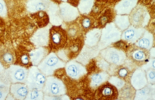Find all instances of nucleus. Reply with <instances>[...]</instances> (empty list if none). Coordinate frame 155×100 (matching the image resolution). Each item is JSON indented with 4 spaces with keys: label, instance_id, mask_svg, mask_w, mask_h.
Masks as SVG:
<instances>
[{
    "label": "nucleus",
    "instance_id": "1",
    "mask_svg": "<svg viewBox=\"0 0 155 100\" xmlns=\"http://www.w3.org/2000/svg\"><path fill=\"white\" fill-rule=\"evenodd\" d=\"M121 33L122 32L114 23H108L104 26L101 30V38L98 45L100 51L119 42L121 38Z\"/></svg>",
    "mask_w": 155,
    "mask_h": 100
},
{
    "label": "nucleus",
    "instance_id": "2",
    "mask_svg": "<svg viewBox=\"0 0 155 100\" xmlns=\"http://www.w3.org/2000/svg\"><path fill=\"white\" fill-rule=\"evenodd\" d=\"M65 66V63L54 52L47 54L37 66L38 69L45 75L51 76L58 69Z\"/></svg>",
    "mask_w": 155,
    "mask_h": 100
},
{
    "label": "nucleus",
    "instance_id": "3",
    "mask_svg": "<svg viewBox=\"0 0 155 100\" xmlns=\"http://www.w3.org/2000/svg\"><path fill=\"white\" fill-rule=\"evenodd\" d=\"M42 91L44 93V98L45 96H49L50 99L53 97H56V99H60L58 96L64 95L67 90L64 84L61 80L51 75V76L46 77Z\"/></svg>",
    "mask_w": 155,
    "mask_h": 100
},
{
    "label": "nucleus",
    "instance_id": "4",
    "mask_svg": "<svg viewBox=\"0 0 155 100\" xmlns=\"http://www.w3.org/2000/svg\"><path fill=\"white\" fill-rule=\"evenodd\" d=\"M99 54L109 64L114 66H122L127 60L126 53L122 50L114 47L109 46L101 50Z\"/></svg>",
    "mask_w": 155,
    "mask_h": 100
},
{
    "label": "nucleus",
    "instance_id": "5",
    "mask_svg": "<svg viewBox=\"0 0 155 100\" xmlns=\"http://www.w3.org/2000/svg\"><path fill=\"white\" fill-rule=\"evenodd\" d=\"M68 41L67 32L58 26H53L49 29L48 45L53 51H59L64 48Z\"/></svg>",
    "mask_w": 155,
    "mask_h": 100
},
{
    "label": "nucleus",
    "instance_id": "6",
    "mask_svg": "<svg viewBox=\"0 0 155 100\" xmlns=\"http://www.w3.org/2000/svg\"><path fill=\"white\" fill-rule=\"evenodd\" d=\"M46 76L38 69L37 66H33L28 69L26 85L29 90L32 89H39L42 90L45 85Z\"/></svg>",
    "mask_w": 155,
    "mask_h": 100
},
{
    "label": "nucleus",
    "instance_id": "7",
    "mask_svg": "<svg viewBox=\"0 0 155 100\" xmlns=\"http://www.w3.org/2000/svg\"><path fill=\"white\" fill-rule=\"evenodd\" d=\"M130 24L136 27L144 28L150 20V15L145 6L136 5L129 14Z\"/></svg>",
    "mask_w": 155,
    "mask_h": 100
},
{
    "label": "nucleus",
    "instance_id": "8",
    "mask_svg": "<svg viewBox=\"0 0 155 100\" xmlns=\"http://www.w3.org/2000/svg\"><path fill=\"white\" fill-rule=\"evenodd\" d=\"M65 71L70 78L73 80H79L87 73L84 65L77 60H71L65 64Z\"/></svg>",
    "mask_w": 155,
    "mask_h": 100
},
{
    "label": "nucleus",
    "instance_id": "9",
    "mask_svg": "<svg viewBox=\"0 0 155 100\" xmlns=\"http://www.w3.org/2000/svg\"><path fill=\"white\" fill-rule=\"evenodd\" d=\"M28 70L26 68L16 65H12L6 71V75L12 83H24L27 81Z\"/></svg>",
    "mask_w": 155,
    "mask_h": 100
},
{
    "label": "nucleus",
    "instance_id": "10",
    "mask_svg": "<svg viewBox=\"0 0 155 100\" xmlns=\"http://www.w3.org/2000/svg\"><path fill=\"white\" fill-rule=\"evenodd\" d=\"M80 12L76 6L71 3L64 2L58 8V15L61 20L65 22H73L79 17Z\"/></svg>",
    "mask_w": 155,
    "mask_h": 100
},
{
    "label": "nucleus",
    "instance_id": "11",
    "mask_svg": "<svg viewBox=\"0 0 155 100\" xmlns=\"http://www.w3.org/2000/svg\"><path fill=\"white\" fill-rule=\"evenodd\" d=\"M100 50L96 47H89L85 45L83 48H82L80 52L79 53L77 57H76V60L83 65H86L90 60L96 57L99 54Z\"/></svg>",
    "mask_w": 155,
    "mask_h": 100
},
{
    "label": "nucleus",
    "instance_id": "12",
    "mask_svg": "<svg viewBox=\"0 0 155 100\" xmlns=\"http://www.w3.org/2000/svg\"><path fill=\"white\" fill-rule=\"evenodd\" d=\"M145 30V28L136 27L133 25H130L128 28L122 31L120 39L129 42V43H136V41L142 36Z\"/></svg>",
    "mask_w": 155,
    "mask_h": 100
},
{
    "label": "nucleus",
    "instance_id": "13",
    "mask_svg": "<svg viewBox=\"0 0 155 100\" xmlns=\"http://www.w3.org/2000/svg\"><path fill=\"white\" fill-rule=\"evenodd\" d=\"M145 72L142 68H138L130 77V85L136 90L142 88L148 84Z\"/></svg>",
    "mask_w": 155,
    "mask_h": 100
},
{
    "label": "nucleus",
    "instance_id": "14",
    "mask_svg": "<svg viewBox=\"0 0 155 100\" xmlns=\"http://www.w3.org/2000/svg\"><path fill=\"white\" fill-rule=\"evenodd\" d=\"M49 27L40 28L34 33L31 38V41L36 47H46L49 42Z\"/></svg>",
    "mask_w": 155,
    "mask_h": 100
},
{
    "label": "nucleus",
    "instance_id": "15",
    "mask_svg": "<svg viewBox=\"0 0 155 100\" xmlns=\"http://www.w3.org/2000/svg\"><path fill=\"white\" fill-rule=\"evenodd\" d=\"M9 92L14 99H26L29 89L24 83H12L9 87Z\"/></svg>",
    "mask_w": 155,
    "mask_h": 100
},
{
    "label": "nucleus",
    "instance_id": "16",
    "mask_svg": "<svg viewBox=\"0 0 155 100\" xmlns=\"http://www.w3.org/2000/svg\"><path fill=\"white\" fill-rule=\"evenodd\" d=\"M52 3L48 0H28L27 9L31 13L48 11Z\"/></svg>",
    "mask_w": 155,
    "mask_h": 100
},
{
    "label": "nucleus",
    "instance_id": "17",
    "mask_svg": "<svg viewBox=\"0 0 155 100\" xmlns=\"http://www.w3.org/2000/svg\"><path fill=\"white\" fill-rule=\"evenodd\" d=\"M138 0H120L115 5L114 10L117 14L129 15L137 5Z\"/></svg>",
    "mask_w": 155,
    "mask_h": 100
},
{
    "label": "nucleus",
    "instance_id": "18",
    "mask_svg": "<svg viewBox=\"0 0 155 100\" xmlns=\"http://www.w3.org/2000/svg\"><path fill=\"white\" fill-rule=\"evenodd\" d=\"M137 48L144 50H150L154 45V36L151 32L145 30L142 36L135 43Z\"/></svg>",
    "mask_w": 155,
    "mask_h": 100
},
{
    "label": "nucleus",
    "instance_id": "19",
    "mask_svg": "<svg viewBox=\"0 0 155 100\" xmlns=\"http://www.w3.org/2000/svg\"><path fill=\"white\" fill-rule=\"evenodd\" d=\"M154 84H148L142 88L137 90L135 93L134 99L139 100L153 99H154Z\"/></svg>",
    "mask_w": 155,
    "mask_h": 100
},
{
    "label": "nucleus",
    "instance_id": "20",
    "mask_svg": "<svg viewBox=\"0 0 155 100\" xmlns=\"http://www.w3.org/2000/svg\"><path fill=\"white\" fill-rule=\"evenodd\" d=\"M101 29L95 28L89 30L85 36V45L89 47L98 46L100 38H101Z\"/></svg>",
    "mask_w": 155,
    "mask_h": 100
},
{
    "label": "nucleus",
    "instance_id": "21",
    "mask_svg": "<svg viewBox=\"0 0 155 100\" xmlns=\"http://www.w3.org/2000/svg\"><path fill=\"white\" fill-rule=\"evenodd\" d=\"M100 96L102 99H116L117 96V90L110 84H103L98 90Z\"/></svg>",
    "mask_w": 155,
    "mask_h": 100
},
{
    "label": "nucleus",
    "instance_id": "22",
    "mask_svg": "<svg viewBox=\"0 0 155 100\" xmlns=\"http://www.w3.org/2000/svg\"><path fill=\"white\" fill-rule=\"evenodd\" d=\"M48 51L45 47H38L37 48L32 51L29 54L30 61L32 62L33 66H37L39 63L44 59V57L47 55Z\"/></svg>",
    "mask_w": 155,
    "mask_h": 100
},
{
    "label": "nucleus",
    "instance_id": "23",
    "mask_svg": "<svg viewBox=\"0 0 155 100\" xmlns=\"http://www.w3.org/2000/svg\"><path fill=\"white\" fill-rule=\"evenodd\" d=\"M109 77H110L109 74L107 73V72H104V71L92 74L90 78L91 87L95 88V87H98L99 86L102 85L103 84L107 82Z\"/></svg>",
    "mask_w": 155,
    "mask_h": 100
},
{
    "label": "nucleus",
    "instance_id": "24",
    "mask_svg": "<svg viewBox=\"0 0 155 100\" xmlns=\"http://www.w3.org/2000/svg\"><path fill=\"white\" fill-rule=\"evenodd\" d=\"M117 27L120 30L121 32L125 30L126 29L128 28L131 24L130 22V18L129 15H123V14H117L115 17L114 23Z\"/></svg>",
    "mask_w": 155,
    "mask_h": 100
},
{
    "label": "nucleus",
    "instance_id": "25",
    "mask_svg": "<svg viewBox=\"0 0 155 100\" xmlns=\"http://www.w3.org/2000/svg\"><path fill=\"white\" fill-rule=\"evenodd\" d=\"M95 0H78L77 2V9L79 12L86 14L91 11L94 5Z\"/></svg>",
    "mask_w": 155,
    "mask_h": 100
},
{
    "label": "nucleus",
    "instance_id": "26",
    "mask_svg": "<svg viewBox=\"0 0 155 100\" xmlns=\"http://www.w3.org/2000/svg\"><path fill=\"white\" fill-rule=\"evenodd\" d=\"M130 56H131L133 61L137 62V63H142V62H145L147 60L148 52H147L146 50L137 48L132 51Z\"/></svg>",
    "mask_w": 155,
    "mask_h": 100
},
{
    "label": "nucleus",
    "instance_id": "27",
    "mask_svg": "<svg viewBox=\"0 0 155 100\" xmlns=\"http://www.w3.org/2000/svg\"><path fill=\"white\" fill-rule=\"evenodd\" d=\"M107 81H108L109 84H110L112 86H114L117 90H121V89L127 84L125 80L122 78H120L119 76L109 77Z\"/></svg>",
    "mask_w": 155,
    "mask_h": 100
},
{
    "label": "nucleus",
    "instance_id": "28",
    "mask_svg": "<svg viewBox=\"0 0 155 100\" xmlns=\"http://www.w3.org/2000/svg\"><path fill=\"white\" fill-rule=\"evenodd\" d=\"M135 89L133 88L132 86L128 87L126 84L124 87H123L121 90H120V93L119 96H122V99H134L135 96Z\"/></svg>",
    "mask_w": 155,
    "mask_h": 100
},
{
    "label": "nucleus",
    "instance_id": "29",
    "mask_svg": "<svg viewBox=\"0 0 155 100\" xmlns=\"http://www.w3.org/2000/svg\"><path fill=\"white\" fill-rule=\"evenodd\" d=\"M44 99V93L42 90L39 89H32L29 90L28 95H27L26 99L29 100H39Z\"/></svg>",
    "mask_w": 155,
    "mask_h": 100
},
{
    "label": "nucleus",
    "instance_id": "30",
    "mask_svg": "<svg viewBox=\"0 0 155 100\" xmlns=\"http://www.w3.org/2000/svg\"><path fill=\"white\" fill-rule=\"evenodd\" d=\"M79 33H80V28H79L78 25L77 23H74L69 27L68 31H67V35H68V37L73 39L77 38Z\"/></svg>",
    "mask_w": 155,
    "mask_h": 100
},
{
    "label": "nucleus",
    "instance_id": "31",
    "mask_svg": "<svg viewBox=\"0 0 155 100\" xmlns=\"http://www.w3.org/2000/svg\"><path fill=\"white\" fill-rule=\"evenodd\" d=\"M145 75H146L147 81L150 84H155V69H145Z\"/></svg>",
    "mask_w": 155,
    "mask_h": 100
},
{
    "label": "nucleus",
    "instance_id": "32",
    "mask_svg": "<svg viewBox=\"0 0 155 100\" xmlns=\"http://www.w3.org/2000/svg\"><path fill=\"white\" fill-rule=\"evenodd\" d=\"M69 55L71 54H78L79 51L80 50V42H72L71 45L69 46Z\"/></svg>",
    "mask_w": 155,
    "mask_h": 100
},
{
    "label": "nucleus",
    "instance_id": "33",
    "mask_svg": "<svg viewBox=\"0 0 155 100\" xmlns=\"http://www.w3.org/2000/svg\"><path fill=\"white\" fill-rule=\"evenodd\" d=\"M2 59L3 61H4L5 63H7V64L11 65L12 64V63L14 62L13 55H12V53L8 52V51L5 52L4 54H2Z\"/></svg>",
    "mask_w": 155,
    "mask_h": 100
},
{
    "label": "nucleus",
    "instance_id": "34",
    "mask_svg": "<svg viewBox=\"0 0 155 100\" xmlns=\"http://www.w3.org/2000/svg\"><path fill=\"white\" fill-rule=\"evenodd\" d=\"M110 64H109L107 61H105L102 57L98 60V66H99L100 69H102L104 72H107L109 68H110Z\"/></svg>",
    "mask_w": 155,
    "mask_h": 100
},
{
    "label": "nucleus",
    "instance_id": "35",
    "mask_svg": "<svg viewBox=\"0 0 155 100\" xmlns=\"http://www.w3.org/2000/svg\"><path fill=\"white\" fill-rule=\"evenodd\" d=\"M81 25L83 27V28L87 30V29H89L92 27V20H91L90 18L87 17H83L81 21Z\"/></svg>",
    "mask_w": 155,
    "mask_h": 100
},
{
    "label": "nucleus",
    "instance_id": "36",
    "mask_svg": "<svg viewBox=\"0 0 155 100\" xmlns=\"http://www.w3.org/2000/svg\"><path fill=\"white\" fill-rule=\"evenodd\" d=\"M7 14V8H6L5 3L4 0H0V17L6 16Z\"/></svg>",
    "mask_w": 155,
    "mask_h": 100
},
{
    "label": "nucleus",
    "instance_id": "37",
    "mask_svg": "<svg viewBox=\"0 0 155 100\" xmlns=\"http://www.w3.org/2000/svg\"><path fill=\"white\" fill-rule=\"evenodd\" d=\"M21 62L24 66H27L29 64V63L30 62V57H29V54H24L23 55H21Z\"/></svg>",
    "mask_w": 155,
    "mask_h": 100
},
{
    "label": "nucleus",
    "instance_id": "38",
    "mask_svg": "<svg viewBox=\"0 0 155 100\" xmlns=\"http://www.w3.org/2000/svg\"><path fill=\"white\" fill-rule=\"evenodd\" d=\"M129 74V71L127 70V68H121V69H119L118 71V76L120 78H125Z\"/></svg>",
    "mask_w": 155,
    "mask_h": 100
},
{
    "label": "nucleus",
    "instance_id": "39",
    "mask_svg": "<svg viewBox=\"0 0 155 100\" xmlns=\"http://www.w3.org/2000/svg\"><path fill=\"white\" fill-rule=\"evenodd\" d=\"M9 93L8 88H0V100L5 99Z\"/></svg>",
    "mask_w": 155,
    "mask_h": 100
},
{
    "label": "nucleus",
    "instance_id": "40",
    "mask_svg": "<svg viewBox=\"0 0 155 100\" xmlns=\"http://www.w3.org/2000/svg\"><path fill=\"white\" fill-rule=\"evenodd\" d=\"M109 21V16L107 14H104L101 17H100V24L101 26H105L106 24L108 23Z\"/></svg>",
    "mask_w": 155,
    "mask_h": 100
},
{
    "label": "nucleus",
    "instance_id": "41",
    "mask_svg": "<svg viewBox=\"0 0 155 100\" xmlns=\"http://www.w3.org/2000/svg\"><path fill=\"white\" fill-rule=\"evenodd\" d=\"M2 72H4V68H3L2 65L1 63H0V74H2Z\"/></svg>",
    "mask_w": 155,
    "mask_h": 100
},
{
    "label": "nucleus",
    "instance_id": "42",
    "mask_svg": "<svg viewBox=\"0 0 155 100\" xmlns=\"http://www.w3.org/2000/svg\"><path fill=\"white\" fill-rule=\"evenodd\" d=\"M61 1H63V2H66V1H68V0H61Z\"/></svg>",
    "mask_w": 155,
    "mask_h": 100
},
{
    "label": "nucleus",
    "instance_id": "43",
    "mask_svg": "<svg viewBox=\"0 0 155 100\" xmlns=\"http://www.w3.org/2000/svg\"><path fill=\"white\" fill-rule=\"evenodd\" d=\"M144 1H145V2H147V1H148V0H144Z\"/></svg>",
    "mask_w": 155,
    "mask_h": 100
}]
</instances>
